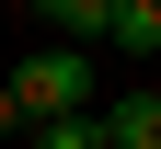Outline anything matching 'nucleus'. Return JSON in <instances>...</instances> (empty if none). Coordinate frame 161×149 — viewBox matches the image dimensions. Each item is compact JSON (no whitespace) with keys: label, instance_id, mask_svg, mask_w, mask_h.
I'll list each match as a JSON object with an SVG mask.
<instances>
[{"label":"nucleus","instance_id":"4","mask_svg":"<svg viewBox=\"0 0 161 149\" xmlns=\"http://www.w3.org/2000/svg\"><path fill=\"white\" fill-rule=\"evenodd\" d=\"M23 12H46L69 46H104V23H115V0H23Z\"/></svg>","mask_w":161,"mask_h":149},{"label":"nucleus","instance_id":"2","mask_svg":"<svg viewBox=\"0 0 161 149\" xmlns=\"http://www.w3.org/2000/svg\"><path fill=\"white\" fill-rule=\"evenodd\" d=\"M104 46H115V57H161V0H115Z\"/></svg>","mask_w":161,"mask_h":149},{"label":"nucleus","instance_id":"5","mask_svg":"<svg viewBox=\"0 0 161 149\" xmlns=\"http://www.w3.org/2000/svg\"><path fill=\"white\" fill-rule=\"evenodd\" d=\"M23 149H104V103L92 115H58V126H23Z\"/></svg>","mask_w":161,"mask_h":149},{"label":"nucleus","instance_id":"6","mask_svg":"<svg viewBox=\"0 0 161 149\" xmlns=\"http://www.w3.org/2000/svg\"><path fill=\"white\" fill-rule=\"evenodd\" d=\"M12 126H23V115H12V92H0V138H12Z\"/></svg>","mask_w":161,"mask_h":149},{"label":"nucleus","instance_id":"3","mask_svg":"<svg viewBox=\"0 0 161 149\" xmlns=\"http://www.w3.org/2000/svg\"><path fill=\"white\" fill-rule=\"evenodd\" d=\"M104 149H161V92H127L104 115Z\"/></svg>","mask_w":161,"mask_h":149},{"label":"nucleus","instance_id":"1","mask_svg":"<svg viewBox=\"0 0 161 149\" xmlns=\"http://www.w3.org/2000/svg\"><path fill=\"white\" fill-rule=\"evenodd\" d=\"M23 126H58V115H92V46H35L23 69L0 80Z\"/></svg>","mask_w":161,"mask_h":149}]
</instances>
